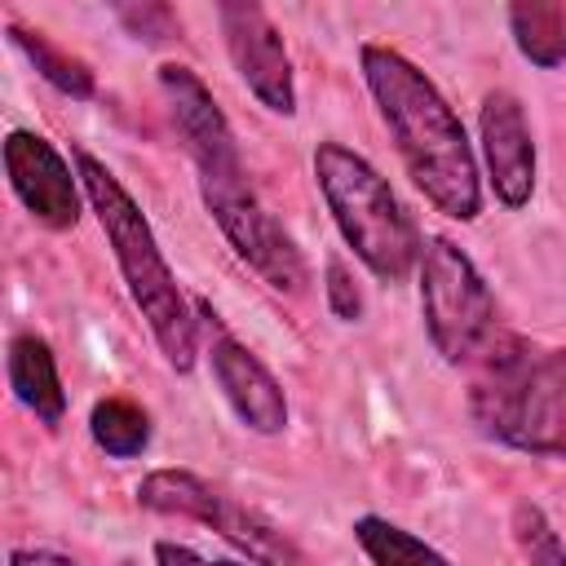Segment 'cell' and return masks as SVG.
Masks as SVG:
<instances>
[{
    "instance_id": "cell-6",
    "label": "cell",
    "mask_w": 566,
    "mask_h": 566,
    "mask_svg": "<svg viewBox=\"0 0 566 566\" xmlns=\"http://www.w3.org/2000/svg\"><path fill=\"white\" fill-rule=\"evenodd\" d=\"M137 504L150 513H168V517H195L203 526H212L221 539H230L234 548H243L256 566H305L301 548L261 513H252L248 504H239L234 495H226L221 486H212L208 478L190 473V469H155L137 482Z\"/></svg>"
},
{
    "instance_id": "cell-15",
    "label": "cell",
    "mask_w": 566,
    "mask_h": 566,
    "mask_svg": "<svg viewBox=\"0 0 566 566\" xmlns=\"http://www.w3.org/2000/svg\"><path fill=\"white\" fill-rule=\"evenodd\" d=\"M354 539L363 544L371 566H451L433 544H424L420 535H411L398 522L376 517V513H363L354 522Z\"/></svg>"
},
{
    "instance_id": "cell-11",
    "label": "cell",
    "mask_w": 566,
    "mask_h": 566,
    "mask_svg": "<svg viewBox=\"0 0 566 566\" xmlns=\"http://www.w3.org/2000/svg\"><path fill=\"white\" fill-rule=\"evenodd\" d=\"M478 137H482V164L495 199L504 208H526L535 195V137L522 102L509 88H491L482 97Z\"/></svg>"
},
{
    "instance_id": "cell-1",
    "label": "cell",
    "mask_w": 566,
    "mask_h": 566,
    "mask_svg": "<svg viewBox=\"0 0 566 566\" xmlns=\"http://www.w3.org/2000/svg\"><path fill=\"white\" fill-rule=\"evenodd\" d=\"M358 62L380 106V119L407 164V177L438 212H447L451 221H473L482 212V181H478L473 146L451 102L398 49L363 44Z\"/></svg>"
},
{
    "instance_id": "cell-12",
    "label": "cell",
    "mask_w": 566,
    "mask_h": 566,
    "mask_svg": "<svg viewBox=\"0 0 566 566\" xmlns=\"http://www.w3.org/2000/svg\"><path fill=\"white\" fill-rule=\"evenodd\" d=\"M208 363H212V380L226 394L230 411L252 429V433H283L287 429V398L283 385L270 376V367L230 332H221L212 323V340H208Z\"/></svg>"
},
{
    "instance_id": "cell-17",
    "label": "cell",
    "mask_w": 566,
    "mask_h": 566,
    "mask_svg": "<svg viewBox=\"0 0 566 566\" xmlns=\"http://www.w3.org/2000/svg\"><path fill=\"white\" fill-rule=\"evenodd\" d=\"M88 433L93 442L115 455V460H128V455H142L146 442H150V416L128 402V398H102L88 416Z\"/></svg>"
},
{
    "instance_id": "cell-8",
    "label": "cell",
    "mask_w": 566,
    "mask_h": 566,
    "mask_svg": "<svg viewBox=\"0 0 566 566\" xmlns=\"http://www.w3.org/2000/svg\"><path fill=\"white\" fill-rule=\"evenodd\" d=\"M217 18H221L230 62H234L239 80L248 84V93L265 111L292 115L296 111V75H292V57H287L283 35L270 22V13L261 4H221Z\"/></svg>"
},
{
    "instance_id": "cell-16",
    "label": "cell",
    "mask_w": 566,
    "mask_h": 566,
    "mask_svg": "<svg viewBox=\"0 0 566 566\" xmlns=\"http://www.w3.org/2000/svg\"><path fill=\"white\" fill-rule=\"evenodd\" d=\"M9 40H13V49L57 88V93H66V97H75V102H88L93 93H97V84H93V71L80 62V57H71L66 49H57L53 40H44L40 31H27V27H9Z\"/></svg>"
},
{
    "instance_id": "cell-14",
    "label": "cell",
    "mask_w": 566,
    "mask_h": 566,
    "mask_svg": "<svg viewBox=\"0 0 566 566\" xmlns=\"http://www.w3.org/2000/svg\"><path fill=\"white\" fill-rule=\"evenodd\" d=\"M509 31L526 62H535L544 71L566 62V9L562 4H513Z\"/></svg>"
},
{
    "instance_id": "cell-3",
    "label": "cell",
    "mask_w": 566,
    "mask_h": 566,
    "mask_svg": "<svg viewBox=\"0 0 566 566\" xmlns=\"http://www.w3.org/2000/svg\"><path fill=\"white\" fill-rule=\"evenodd\" d=\"M75 172H80V186H84V195H88V203L102 221V234H106V243L115 252V265L128 283V296L142 310L164 363L172 371H190L195 354H199V327H195L190 301L177 287V274L168 270V261L155 243V230H150L146 212L137 208V199L119 186V177L97 155L80 150Z\"/></svg>"
},
{
    "instance_id": "cell-22",
    "label": "cell",
    "mask_w": 566,
    "mask_h": 566,
    "mask_svg": "<svg viewBox=\"0 0 566 566\" xmlns=\"http://www.w3.org/2000/svg\"><path fill=\"white\" fill-rule=\"evenodd\" d=\"M9 566H84V562L66 557V553H53V548H13Z\"/></svg>"
},
{
    "instance_id": "cell-20",
    "label": "cell",
    "mask_w": 566,
    "mask_h": 566,
    "mask_svg": "<svg viewBox=\"0 0 566 566\" xmlns=\"http://www.w3.org/2000/svg\"><path fill=\"white\" fill-rule=\"evenodd\" d=\"M327 310L340 323H358L363 318V292H358L354 274L340 261H327Z\"/></svg>"
},
{
    "instance_id": "cell-18",
    "label": "cell",
    "mask_w": 566,
    "mask_h": 566,
    "mask_svg": "<svg viewBox=\"0 0 566 566\" xmlns=\"http://www.w3.org/2000/svg\"><path fill=\"white\" fill-rule=\"evenodd\" d=\"M513 539H517L526 566H566V548H562L553 522L531 500H517L513 504Z\"/></svg>"
},
{
    "instance_id": "cell-13",
    "label": "cell",
    "mask_w": 566,
    "mask_h": 566,
    "mask_svg": "<svg viewBox=\"0 0 566 566\" xmlns=\"http://www.w3.org/2000/svg\"><path fill=\"white\" fill-rule=\"evenodd\" d=\"M9 389L40 424H57L66 416V389H62L53 349L40 336L9 340Z\"/></svg>"
},
{
    "instance_id": "cell-10",
    "label": "cell",
    "mask_w": 566,
    "mask_h": 566,
    "mask_svg": "<svg viewBox=\"0 0 566 566\" xmlns=\"http://www.w3.org/2000/svg\"><path fill=\"white\" fill-rule=\"evenodd\" d=\"M4 172H9V186L22 199V208L40 226L71 230L80 221V172H71V164L57 155V146L44 142L40 133L13 128L4 137Z\"/></svg>"
},
{
    "instance_id": "cell-2",
    "label": "cell",
    "mask_w": 566,
    "mask_h": 566,
    "mask_svg": "<svg viewBox=\"0 0 566 566\" xmlns=\"http://www.w3.org/2000/svg\"><path fill=\"white\" fill-rule=\"evenodd\" d=\"M473 367V424L522 455L566 460V349L500 332Z\"/></svg>"
},
{
    "instance_id": "cell-21",
    "label": "cell",
    "mask_w": 566,
    "mask_h": 566,
    "mask_svg": "<svg viewBox=\"0 0 566 566\" xmlns=\"http://www.w3.org/2000/svg\"><path fill=\"white\" fill-rule=\"evenodd\" d=\"M155 566H239V562H208V557H199V553L186 548V544L159 539V544H155Z\"/></svg>"
},
{
    "instance_id": "cell-19",
    "label": "cell",
    "mask_w": 566,
    "mask_h": 566,
    "mask_svg": "<svg viewBox=\"0 0 566 566\" xmlns=\"http://www.w3.org/2000/svg\"><path fill=\"white\" fill-rule=\"evenodd\" d=\"M115 18L124 22V31H128V35L150 40V44H159V40H172V35H177V18H172V9H168V4H115Z\"/></svg>"
},
{
    "instance_id": "cell-7",
    "label": "cell",
    "mask_w": 566,
    "mask_h": 566,
    "mask_svg": "<svg viewBox=\"0 0 566 566\" xmlns=\"http://www.w3.org/2000/svg\"><path fill=\"white\" fill-rule=\"evenodd\" d=\"M199 195H203V208L212 212V221L221 226L226 243L239 252V261H248V270L261 274V283H270L274 292H287V296H296L305 287V256H301L296 239L274 221V212L256 199V190L248 186V172L199 181Z\"/></svg>"
},
{
    "instance_id": "cell-4",
    "label": "cell",
    "mask_w": 566,
    "mask_h": 566,
    "mask_svg": "<svg viewBox=\"0 0 566 566\" xmlns=\"http://www.w3.org/2000/svg\"><path fill=\"white\" fill-rule=\"evenodd\" d=\"M314 181L323 190V203L340 230V239L354 248V256L385 283H398L420 265V234L411 217L402 212L389 181L349 146L318 142L314 150Z\"/></svg>"
},
{
    "instance_id": "cell-9",
    "label": "cell",
    "mask_w": 566,
    "mask_h": 566,
    "mask_svg": "<svg viewBox=\"0 0 566 566\" xmlns=\"http://www.w3.org/2000/svg\"><path fill=\"white\" fill-rule=\"evenodd\" d=\"M159 93L168 102V115L177 124V137H181L186 155L195 159L199 181H217V177L243 172L239 142H234L221 106L212 102L208 84L190 66H177V62L159 66Z\"/></svg>"
},
{
    "instance_id": "cell-5",
    "label": "cell",
    "mask_w": 566,
    "mask_h": 566,
    "mask_svg": "<svg viewBox=\"0 0 566 566\" xmlns=\"http://www.w3.org/2000/svg\"><path fill=\"white\" fill-rule=\"evenodd\" d=\"M420 318L451 367L478 363L500 340L491 287L447 234L420 243Z\"/></svg>"
}]
</instances>
